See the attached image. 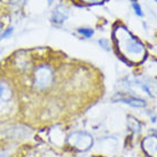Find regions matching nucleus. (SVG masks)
Segmentation results:
<instances>
[{
    "label": "nucleus",
    "instance_id": "nucleus-13",
    "mask_svg": "<svg viewBox=\"0 0 157 157\" xmlns=\"http://www.w3.org/2000/svg\"><path fill=\"white\" fill-rule=\"evenodd\" d=\"M82 2H85V4H99L100 1H102V0H80Z\"/></svg>",
    "mask_w": 157,
    "mask_h": 157
},
{
    "label": "nucleus",
    "instance_id": "nucleus-4",
    "mask_svg": "<svg viewBox=\"0 0 157 157\" xmlns=\"http://www.w3.org/2000/svg\"><path fill=\"white\" fill-rule=\"evenodd\" d=\"M69 16V8L64 5H57L52 13V22L56 25H61L68 20Z\"/></svg>",
    "mask_w": 157,
    "mask_h": 157
},
{
    "label": "nucleus",
    "instance_id": "nucleus-17",
    "mask_svg": "<svg viewBox=\"0 0 157 157\" xmlns=\"http://www.w3.org/2000/svg\"><path fill=\"white\" fill-rule=\"evenodd\" d=\"M0 30H1V23H0Z\"/></svg>",
    "mask_w": 157,
    "mask_h": 157
},
{
    "label": "nucleus",
    "instance_id": "nucleus-14",
    "mask_svg": "<svg viewBox=\"0 0 157 157\" xmlns=\"http://www.w3.org/2000/svg\"><path fill=\"white\" fill-rule=\"evenodd\" d=\"M0 157H7V154H5V153H0Z\"/></svg>",
    "mask_w": 157,
    "mask_h": 157
},
{
    "label": "nucleus",
    "instance_id": "nucleus-7",
    "mask_svg": "<svg viewBox=\"0 0 157 157\" xmlns=\"http://www.w3.org/2000/svg\"><path fill=\"white\" fill-rule=\"evenodd\" d=\"M113 100L126 103V105L134 107V108H144V107H146L144 100L138 99V98H134V96H126V95H122V94H116L113 98Z\"/></svg>",
    "mask_w": 157,
    "mask_h": 157
},
{
    "label": "nucleus",
    "instance_id": "nucleus-1",
    "mask_svg": "<svg viewBox=\"0 0 157 157\" xmlns=\"http://www.w3.org/2000/svg\"><path fill=\"white\" fill-rule=\"evenodd\" d=\"M113 38L121 56L127 63H140L146 59L147 52L144 44L135 38L125 26H118L113 32Z\"/></svg>",
    "mask_w": 157,
    "mask_h": 157
},
{
    "label": "nucleus",
    "instance_id": "nucleus-5",
    "mask_svg": "<svg viewBox=\"0 0 157 157\" xmlns=\"http://www.w3.org/2000/svg\"><path fill=\"white\" fill-rule=\"evenodd\" d=\"M13 99V91L6 82L0 80V110L8 105Z\"/></svg>",
    "mask_w": 157,
    "mask_h": 157
},
{
    "label": "nucleus",
    "instance_id": "nucleus-3",
    "mask_svg": "<svg viewBox=\"0 0 157 157\" xmlns=\"http://www.w3.org/2000/svg\"><path fill=\"white\" fill-rule=\"evenodd\" d=\"M68 144L78 151H86L93 146V136L86 132H74L68 136Z\"/></svg>",
    "mask_w": 157,
    "mask_h": 157
},
{
    "label": "nucleus",
    "instance_id": "nucleus-18",
    "mask_svg": "<svg viewBox=\"0 0 157 157\" xmlns=\"http://www.w3.org/2000/svg\"><path fill=\"white\" fill-rule=\"evenodd\" d=\"M155 1H156V2H157V0H155Z\"/></svg>",
    "mask_w": 157,
    "mask_h": 157
},
{
    "label": "nucleus",
    "instance_id": "nucleus-10",
    "mask_svg": "<svg viewBox=\"0 0 157 157\" xmlns=\"http://www.w3.org/2000/svg\"><path fill=\"white\" fill-rule=\"evenodd\" d=\"M99 44L101 45V47L105 49V51H110V45H109V41L107 39H100L99 40Z\"/></svg>",
    "mask_w": 157,
    "mask_h": 157
},
{
    "label": "nucleus",
    "instance_id": "nucleus-8",
    "mask_svg": "<svg viewBox=\"0 0 157 157\" xmlns=\"http://www.w3.org/2000/svg\"><path fill=\"white\" fill-rule=\"evenodd\" d=\"M78 32L86 38H91L92 36L94 35L93 29H90V28H80V29H78Z\"/></svg>",
    "mask_w": 157,
    "mask_h": 157
},
{
    "label": "nucleus",
    "instance_id": "nucleus-12",
    "mask_svg": "<svg viewBox=\"0 0 157 157\" xmlns=\"http://www.w3.org/2000/svg\"><path fill=\"white\" fill-rule=\"evenodd\" d=\"M2 2L7 5H17L20 1H22V0H1Z\"/></svg>",
    "mask_w": 157,
    "mask_h": 157
},
{
    "label": "nucleus",
    "instance_id": "nucleus-16",
    "mask_svg": "<svg viewBox=\"0 0 157 157\" xmlns=\"http://www.w3.org/2000/svg\"><path fill=\"white\" fill-rule=\"evenodd\" d=\"M130 1H132L133 4H134V2H136V0H130Z\"/></svg>",
    "mask_w": 157,
    "mask_h": 157
},
{
    "label": "nucleus",
    "instance_id": "nucleus-15",
    "mask_svg": "<svg viewBox=\"0 0 157 157\" xmlns=\"http://www.w3.org/2000/svg\"><path fill=\"white\" fill-rule=\"evenodd\" d=\"M47 1H48V4L51 5V4H53V1H54V0H47Z\"/></svg>",
    "mask_w": 157,
    "mask_h": 157
},
{
    "label": "nucleus",
    "instance_id": "nucleus-6",
    "mask_svg": "<svg viewBox=\"0 0 157 157\" xmlns=\"http://www.w3.org/2000/svg\"><path fill=\"white\" fill-rule=\"evenodd\" d=\"M142 148L149 157H157V136L149 135L142 141Z\"/></svg>",
    "mask_w": 157,
    "mask_h": 157
},
{
    "label": "nucleus",
    "instance_id": "nucleus-9",
    "mask_svg": "<svg viewBox=\"0 0 157 157\" xmlns=\"http://www.w3.org/2000/svg\"><path fill=\"white\" fill-rule=\"evenodd\" d=\"M132 7H133V9H134V13L138 15V16H144V13H142V10H141V6H140L138 2H134V4L132 5Z\"/></svg>",
    "mask_w": 157,
    "mask_h": 157
},
{
    "label": "nucleus",
    "instance_id": "nucleus-11",
    "mask_svg": "<svg viewBox=\"0 0 157 157\" xmlns=\"http://www.w3.org/2000/svg\"><path fill=\"white\" fill-rule=\"evenodd\" d=\"M12 32H13V28H8V29H7V30L5 31L4 33H2V35L0 36V37H1V38H7L8 36L12 35Z\"/></svg>",
    "mask_w": 157,
    "mask_h": 157
},
{
    "label": "nucleus",
    "instance_id": "nucleus-2",
    "mask_svg": "<svg viewBox=\"0 0 157 157\" xmlns=\"http://www.w3.org/2000/svg\"><path fill=\"white\" fill-rule=\"evenodd\" d=\"M54 82V70L49 64L43 63L37 66L32 75V84L37 91H45Z\"/></svg>",
    "mask_w": 157,
    "mask_h": 157
}]
</instances>
